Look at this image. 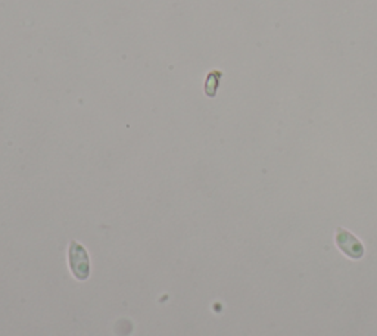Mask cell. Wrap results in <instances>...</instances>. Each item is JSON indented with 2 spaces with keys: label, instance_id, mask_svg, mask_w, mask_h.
Listing matches in <instances>:
<instances>
[{
  "label": "cell",
  "instance_id": "6da1fadb",
  "mask_svg": "<svg viewBox=\"0 0 377 336\" xmlns=\"http://www.w3.org/2000/svg\"><path fill=\"white\" fill-rule=\"evenodd\" d=\"M69 267L78 280H86L90 274V260L86 249L77 242H71Z\"/></svg>",
  "mask_w": 377,
  "mask_h": 336
},
{
  "label": "cell",
  "instance_id": "7a4b0ae2",
  "mask_svg": "<svg viewBox=\"0 0 377 336\" xmlns=\"http://www.w3.org/2000/svg\"><path fill=\"white\" fill-rule=\"evenodd\" d=\"M336 243L341 251H343L346 256L354 260H360L364 256L363 243L356 239L354 235L345 229H338V235H336Z\"/></svg>",
  "mask_w": 377,
  "mask_h": 336
}]
</instances>
